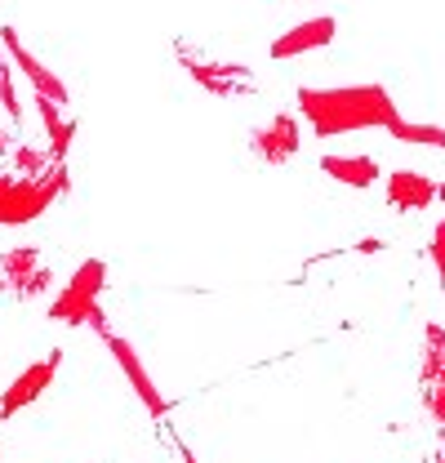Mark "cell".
<instances>
[{
    "mask_svg": "<svg viewBox=\"0 0 445 463\" xmlns=\"http://www.w3.org/2000/svg\"><path fill=\"white\" fill-rule=\"evenodd\" d=\"M298 116L308 120V129L317 138H334V134H356V129H392L401 112L383 85L365 80V85H303L298 90Z\"/></svg>",
    "mask_w": 445,
    "mask_h": 463,
    "instance_id": "cell-1",
    "label": "cell"
},
{
    "mask_svg": "<svg viewBox=\"0 0 445 463\" xmlns=\"http://www.w3.org/2000/svg\"><path fill=\"white\" fill-rule=\"evenodd\" d=\"M103 289H108V263H103V259H85V263L71 272V281L58 289V298L50 303V321L90 326V330L108 335V317H103V307H99Z\"/></svg>",
    "mask_w": 445,
    "mask_h": 463,
    "instance_id": "cell-2",
    "label": "cell"
},
{
    "mask_svg": "<svg viewBox=\"0 0 445 463\" xmlns=\"http://www.w3.org/2000/svg\"><path fill=\"white\" fill-rule=\"evenodd\" d=\"M67 187H71L67 165H50L45 178H14V174H0V228H23V223L41 219Z\"/></svg>",
    "mask_w": 445,
    "mask_h": 463,
    "instance_id": "cell-3",
    "label": "cell"
},
{
    "mask_svg": "<svg viewBox=\"0 0 445 463\" xmlns=\"http://www.w3.org/2000/svg\"><path fill=\"white\" fill-rule=\"evenodd\" d=\"M58 365H62V347H54V352L41 356V361H32L27 370H18V379L0 392V419H14L18 410L41 402V397L50 392V383L58 379Z\"/></svg>",
    "mask_w": 445,
    "mask_h": 463,
    "instance_id": "cell-4",
    "label": "cell"
},
{
    "mask_svg": "<svg viewBox=\"0 0 445 463\" xmlns=\"http://www.w3.org/2000/svg\"><path fill=\"white\" fill-rule=\"evenodd\" d=\"M103 344H108V352L116 356V365L125 370V379H129V388L138 392V402L147 405V414H152V419H166V414H169V402L161 397V388L152 383V374H147V365L138 361L134 344H129V339H120V335H111V330L103 335Z\"/></svg>",
    "mask_w": 445,
    "mask_h": 463,
    "instance_id": "cell-5",
    "label": "cell"
},
{
    "mask_svg": "<svg viewBox=\"0 0 445 463\" xmlns=\"http://www.w3.org/2000/svg\"><path fill=\"white\" fill-rule=\"evenodd\" d=\"M250 147H254V156H259L263 165H285V161H289V156L303 147L298 116H294V112L272 116L263 129H254V134H250Z\"/></svg>",
    "mask_w": 445,
    "mask_h": 463,
    "instance_id": "cell-6",
    "label": "cell"
},
{
    "mask_svg": "<svg viewBox=\"0 0 445 463\" xmlns=\"http://www.w3.org/2000/svg\"><path fill=\"white\" fill-rule=\"evenodd\" d=\"M0 45H5V50H9V58L18 62V71L32 80L36 99H50V103H67V99H71V94H67V80H62V76H54L41 58L32 54V50L18 41V32H14V27H0Z\"/></svg>",
    "mask_w": 445,
    "mask_h": 463,
    "instance_id": "cell-7",
    "label": "cell"
},
{
    "mask_svg": "<svg viewBox=\"0 0 445 463\" xmlns=\"http://www.w3.org/2000/svg\"><path fill=\"white\" fill-rule=\"evenodd\" d=\"M334 36H338V23H334L330 14H317V18H308V23H294L285 36H277L268 54L277 58V62H285V58H303V54H312V50H326Z\"/></svg>",
    "mask_w": 445,
    "mask_h": 463,
    "instance_id": "cell-8",
    "label": "cell"
},
{
    "mask_svg": "<svg viewBox=\"0 0 445 463\" xmlns=\"http://www.w3.org/2000/svg\"><path fill=\"white\" fill-rule=\"evenodd\" d=\"M0 272H5L9 289H18V298H32V294H41V289L50 286V272H45L36 245L5 250V254H0Z\"/></svg>",
    "mask_w": 445,
    "mask_h": 463,
    "instance_id": "cell-9",
    "label": "cell"
},
{
    "mask_svg": "<svg viewBox=\"0 0 445 463\" xmlns=\"http://www.w3.org/2000/svg\"><path fill=\"white\" fill-rule=\"evenodd\" d=\"M441 196V187L419 170H392L388 174V205L396 214H414V210H428L432 201Z\"/></svg>",
    "mask_w": 445,
    "mask_h": 463,
    "instance_id": "cell-10",
    "label": "cell"
},
{
    "mask_svg": "<svg viewBox=\"0 0 445 463\" xmlns=\"http://www.w3.org/2000/svg\"><path fill=\"white\" fill-rule=\"evenodd\" d=\"M183 67L192 71L196 85H205L214 99H232L241 94V85H250V71L241 62H201V58H183Z\"/></svg>",
    "mask_w": 445,
    "mask_h": 463,
    "instance_id": "cell-11",
    "label": "cell"
},
{
    "mask_svg": "<svg viewBox=\"0 0 445 463\" xmlns=\"http://www.w3.org/2000/svg\"><path fill=\"white\" fill-rule=\"evenodd\" d=\"M321 170L330 174L334 183H343V187H356V192H365V187H374V183L383 178V165H379L374 156H365V152H356V156L330 152V156H321Z\"/></svg>",
    "mask_w": 445,
    "mask_h": 463,
    "instance_id": "cell-12",
    "label": "cell"
},
{
    "mask_svg": "<svg viewBox=\"0 0 445 463\" xmlns=\"http://www.w3.org/2000/svg\"><path fill=\"white\" fill-rule=\"evenodd\" d=\"M396 143H410V147H445V129L441 125H419V120H396L388 129Z\"/></svg>",
    "mask_w": 445,
    "mask_h": 463,
    "instance_id": "cell-13",
    "label": "cell"
},
{
    "mask_svg": "<svg viewBox=\"0 0 445 463\" xmlns=\"http://www.w3.org/2000/svg\"><path fill=\"white\" fill-rule=\"evenodd\" d=\"M428 352H423V388L428 383H445V330L441 326H428Z\"/></svg>",
    "mask_w": 445,
    "mask_h": 463,
    "instance_id": "cell-14",
    "label": "cell"
},
{
    "mask_svg": "<svg viewBox=\"0 0 445 463\" xmlns=\"http://www.w3.org/2000/svg\"><path fill=\"white\" fill-rule=\"evenodd\" d=\"M9 156H14V170H18V178H45V174H50V152L18 147V152H9Z\"/></svg>",
    "mask_w": 445,
    "mask_h": 463,
    "instance_id": "cell-15",
    "label": "cell"
},
{
    "mask_svg": "<svg viewBox=\"0 0 445 463\" xmlns=\"http://www.w3.org/2000/svg\"><path fill=\"white\" fill-rule=\"evenodd\" d=\"M0 103H5V112L14 125H23V103H18V94H14V71L0 62Z\"/></svg>",
    "mask_w": 445,
    "mask_h": 463,
    "instance_id": "cell-16",
    "label": "cell"
},
{
    "mask_svg": "<svg viewBox=\"0 0 445 463\" xmlns=\"http://www.w3.org/2000/svg\"><path fill=\"white\" fill-rule=\"evenodd\" d=\"M423 402H428L432 419L441 423V432H445V383H428V388H423Z\"/></svg>",
    "mask_w": 445,
    "mask_h": 463,
    "instance_id": "cell-17",
    "label": "cell"
},
{
    "mask_svg": "<svg viewBox=\"0 0 445 463\" xmlns=\"http://www.w3.org/2000/svg\"><path fill=\"white\" fill-rule=\"evenodd\" d=\"M428 254H432V263H437V277H441V286H445V219L437 223L432 241H428Z\"/></svg>",
    "mask_w": 445,
    "mask_h": 463,
    "instance_id": "cell-18",
    "label": "cell"
},
{
    "mask_svg": "<svg viewBox=\"0 0 445 463\" xmlns=\"http://www.w3.org/2000/svg\"><path fill=\"white\" fill-rule=\"evenodd\" d=\"M0 156H9V143H5V138H0Z\"/></svg>",
    "mask_w": 445,
    "mask_h": 463,
    "instance_id": "cell-19",
    "label": "cell"
},
{
    "mask_svg": "<svg viewBox=\"0 0 445 463\" xmlns=\"http://www.w3.org/2000/svg\"><path fill=\"white\" fill-rule=\"evenodd\" d=\"M0 62H5V58H0Z\"/></svg>",
    "mask_w": 445,
    "mask_h": 463,
    "instance_id": "cell-20",
    "label": "cell"
}]
</instances>
